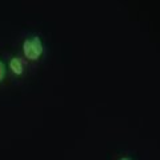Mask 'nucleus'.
Here are the masks:
<instances>
[{"label": "nucleus", "instance_id": "obj_1", "mask_svg": "<svg viewBox=\"0 0 160 160\" xmlns=\"http://www.w3.org/2000/svg\"><path fill=\"white\" fill-rule=\"evenodd\" d=\"M43 43L39 36H33L32 39H26L23 43L24 56L29 60H36L43 53Z\"/></svg>", "mask_w": 160, "mask_h": 160}, {"label": "nucleus", "instance_id": "obj_2", "mask_svg": "<svg viewBox=\"0 0 160 160\" xmlns=\"http://www.w3.org/2000/svg\"><path fill=\"white\" fill-rule=\"evenodd\" d=\"M9 68L12 69L15 75H22L23 73V62L20 58H12L9 60Z\"/></svg>", "mask_w": 160, "mask_h": 160}, {"label": "nucleus", "instance_id": "obj_3", "mask_svg": "<svg viewBox=\"0 0 160 160\" xmlns=\"http://www.w3.org/2000/svg\"><path fill=\"white\" fill-rule=\"evenodd\" d=\"M4 76H6V67H4V64L0 62V82L4 79Z\"/></svg>", "mask_w": 160, "mask_h": 160}, {"label": "nucleus", "instance_id": "obj_4", "mask_svg": "<svg viewBox=\"0 0 160 160\" xmlns=\"http://www.w3.org/2000/svg\"><path fill=\"white\" fill-rule=\"evenodd\" d=\"M120 160H131L129 158H123V159H120Z\"/></svg>", "mask_w": 160, "mask_h": 160}]
</instances>
